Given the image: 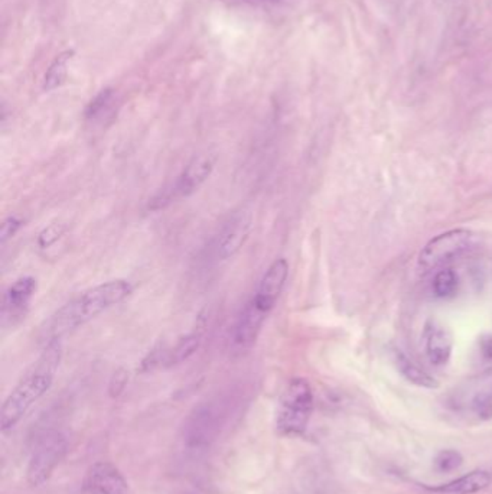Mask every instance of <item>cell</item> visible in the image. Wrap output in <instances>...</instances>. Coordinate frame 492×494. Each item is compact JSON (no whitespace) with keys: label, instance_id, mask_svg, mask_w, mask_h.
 <instances>
[{"label":"cell","instance_id":"24","mask_svg":"<svg viewBox=\"0 0 492 494\" xmlns=\"http://www.w3.org/2000/svg\"><path fill=\"white\" fill-rule=\"evenodd\" d=\"M21 228H22V220L18 219V217L9 216L8 219H4L2 229H0V243L4 245L9 238H13L18 233Z\"/></svg>","mask_w":492,"mask_h":494},{"label":"cell","instance_id":"21","mask_svg":"<svg viewBox=\"0 0 492 494\" xmlns=\"http://www.w3.org/2000/svg\"><path fill=\"white\" fill-rule=\"evenodd\" d=\"M67 231V226L64 223H52L40 231L38 236V246L40 249H48L52 245L58 242L59 238L64 236Z\"/></svg>","mask_w":492,"mask_h":494},{"label":"cell","instance_id":"14","mask_svg":"<svg viewBox=\"0 0 492 494\" xmlns=\"http://www.w3.org/2000/svg\"><path fill=\"white\" fill-rule=\"evenodd\" d=\"M393 362L396 367H398V372H400L401 376L405 377L406 381L410 382V383L420 386V388H438V381L427 373V372H425L422 367L417 366L416 363L408 359L407 355L400 352V350H394Z\"/></svg>","mask_w":492,"mask_h":494},{"label":"cell","instance_id":"9","mask_svg":"<svg viewBox=\"0 0 492 494\" xmlns=\"http://www.w3.org/2000/svg\"><path fill=\"white\" fill-rule=\"evenodd\" d=\"M81 494H129V484L116 465L99 462L85 472Z\"/></svg>","mask_w":492,"mask_h":494},{"label":"cell","instance_id":"13","mask_svg":"<svg viewBox=\"0 0 492 494\" xmlns=\"http://www.w3.org/2000/svg\"><path fill=\"white\" fill-rule=\"evenodd\" d=\"M492 477L485 470H475L460 479L438 487H427V490L438 494H475L485 490L491 484Z\"/></svg>","mask_w":492,"mask_h":494},{"label":"cell","instance_id":"1","mask_svg":"<svg viewBox=\"0 0 492 494\" xmlns=\"http://www.w3.org/2000/svg\"><path fill=\"white\" fill-rule=\"evenodd\" d=\"M131 292L133 286L124 279H114L81 292L44 322V326L40 327V340L45 345L61 340L62 336L85 326V322L92 321L109 308L123 302Z\"/></svg>","mask_w":492,"mask_h":494},{"label":"cell","instance_id":"12","mask_svg":"<svg viewBox=\"0 0 492 494\" xmlns=\"http://www.w3.org/2000/svg\"><path fill=\"white\" fill-rule=\"evenodd\" d=\"M453 337L451 331L439 322H427L425 328V350L427 359L434 366H445L451 359Z\"/></svg>","mask_w":492,"mask_h":494},{"label":"cell","instance_id":"10","mask_svg":"<svg viewBox=\"0 0 492 494\" xmlns=\"http://www.w3.org/2000/svg\"><path fill=\"white\" fill-rule=\"evenodd\" d=\"M37 292V281L32 276H23L9 286L4 293L2 305V324L4 327L15 326L25 319L30 310L31 301Z\"/></svg>","mask_w":492,"mask_h":494},{"label":"cell","instance_id":"5","mask_svg":"<svg viewBox=\"0 0 492 494\" xmlns=\"http://www.w3.org/2000/svg\"><path fill=\"white\" fill-rule=\"evenodd\" d=\"M216 154H201L193 157L190 164L186 165L183 173L179 174L169 187L157 193L149 202V210H162L168 207L172 202L181 198L190 197L198 188L211 176L212 171L216 168Z\"/></svg>","mask_w":492,"mask_h":494},{"label":"cell","instance_id":"22","mask_svg":"<svg viewBox=\"0 0 492 494\" xmlns=\"http://www.w3.org/2000/svg\"><path fill=\"white\" fill-rule=\"evenodd\" d=\"M472 410L482 421H488L492 418V396L489 393L479 392L472 400Z\"/></svg>","mask_w":492,"mask_h":494},{"label":"cell","instance_id":"6","mask_svg":"<svg viewBox=\"0 0 492 494\" xmlns=\"http://www.w3.org/2000/svg\"><path fill=\"white\" fill-rule=\"evenodd\" d=\"M67 448H68V441L62 432L48 431L44 436H40L26 469L28 483L33 487L47 483L48 480L51 479L57 465L66 455Z\"/></svg>","mask_w":492,"mask_h":494},{"label":"cell","instance_id":"15","mask_svg":"<svg viewBox=\"0 0 492 494\" xmlns=\"http://www.w3.org/2000/svg\"><path fill=\"white\" fill-rule=\"evenodd\" d=\"M200 345V334H188L185 337L181 338V340H179L174 347L166 350V357H165L164 367L176 366V364H181V363L190 359L191 355L197 352Z\"/></svg>","mask_w":492,"mask_h":494},{"label":"cell","instance_id":"18","mask_svg":"<svg viewBox=\"0 0 492 494\" xmlns=\"http://www.w3.org/2000/svg\"><path fill=\"white\" fill-rule=\"evenodd\" d=\"M474 363L481 372L492 370V334H482L474 350Z\"/></svg>","mask_w":492,"mask_h":494},{"label":"cell","instance_id":"20","mask_svg":"<svg viewBox=\"0 0 492 494\" xmlns=\"http://www.w3.org/2000/svg\"><path fill=\"white\" fill-rule=\"evenodd\" d=\"M462 464V454L456 450H442L434 460V470L438 472H452Z\"/></svg>","mask_w":492,"mask_h":494},{"label":"cell","instance_id":"7","mask_svg":"<svg viewBox=\"0 0 492 494\" xmlns=\"http://www.w3.org/2000/svg\"><path fill=\"white\" fill-rule=\"evenodd\" d=\"M226 422V409L219 400L201 403L192 410L183 427V441L191 450H201L219 436Z\"/></svg>","mask_w":492,"mask_h":494},{"label":"cell","instance_id":"16","mask_svg":"<svg viewBox=\"0 0 492 494\" xmlns=\"http://www.w3.org/2000/svg\"><path fill=\"white\" fill-rule=\"evenodd\" d=\"M113 90H112V88L103 90V92H100L99 94L95 95L94 99L88 103V106L85 107V121H99V119H102L104 114L109 113L110 107L113 106Z\"/></svg>","mask_w":492,"mask_h":494},{"label":"cell","instance_id":"8","mask_svg":"<svg viewBox=\"0 0 492 494\" xmlns=\"http://www.w3.org/2000/svg\"><path fill=\"white\" fill-rule=\"evenodd\" d=\"M474 245V235L467 229H455L436 236L419 255L420 272L434 271L451 260L458 259Z\"/></svg>","mask_w":492,"mask_h":494},{"label":"cell","instance_id":"3","mask_svg":"<svg viewBox=\"0 0 492 494\" xmlns=\"http://www.w3.org/2000/svg\"><path fill=\"white\" fill-rule=\"evenodd\" d=\"M289 276L286 259L274 260L266 274H263L252 300L243 308L233 329V345L238 350H247L255 345L262 331L263 324L273 311Z\"/></svg>","mask_w":492,"mask_h":494},{"label":"cell","instance_id":"17","mask_svg":"<svg viewBox=\"0 0 492 494\" xmlns=\"http://www.w3.org/2000/svg\"><path fill=\"white\" fill-rule=\"evenodd\" d=\"M71 57H73V52L67 51L55 59L52 66L49 67L48 73L45 74V90L51 92V90H55V88L59 87L64 83L67 77V67H68V61L71 59Z\"/></svg>","mask_w":492,"mask_h":494},{"label":"cell","instance_id":"4","mask_svg":"<svg viewBox=\"0 0 492 494\" xmlns=\"http://www.w3.org/2000/svg\"><path fill=\"white\" fill-rule=\"evenodd\" d=\"M314 412V392L308 381L296 377L289 382L277 408L276 429L283 436H302Z\"/></svg>","mask_w":492,"mask_h":494},{"label":"cell","instance_id":"2","mask_svg":"<svg viewBox=\"0 0 492 494\" xmlns=\"http://www.w3.org/2000/svg\"><path fill=\"white\" fill-rule=\"evenodd\" d=\"M62 359L61 341L54 340L45 345L32 366L26 370L22 379L2 405L0 429L6 432L16 427L33 403L40 400L51 388L55 374Z\"/></svg>","mask_w":492,"mask_h":494},{"label":"cell","instance_id":"23","mask_svg":"<svg viewBox=\"0 0 492 494\" xmlns=\"http://www.w3.org/2000/svg\"><path fill=\"white\" fill-rule=\"evenodd\" d=\"M129 373L124 369H117L110 379L109 395L110 398H119L128 384Z\"/></svg>","mask_w":492,"mask_h":494},{"label":"cell","instance_id":"11","mask_svg":"<svg viewBox=\"0 0 492 494\" xmlns=\"http://www.w3.org/2000/svg\"><path fill=\"white\" fill-rule=\"evenodd\" d=\"M253 214L247 210L236 212L227 221L223 230L219 231V242H217V257L219 260H227L233 257L238 250L247 242L248 236L252 233Z\"/></svg>","mask_w":492,"mask_h":494},{"label":"cell","instance_id":"19","mask_svg":"<svg viewBox=\"0 0 492 494\" xmlns=\"http://www.w3.org/2000/svg\"><path fill=\"white\" fill-rule=\"evenodd\" d=\"M458 285V276L451 269H443L434 276V291L436 297L448 298L453 295Z\"/></svg>","mask_w":492,"mask_h":494}]
</instances>
